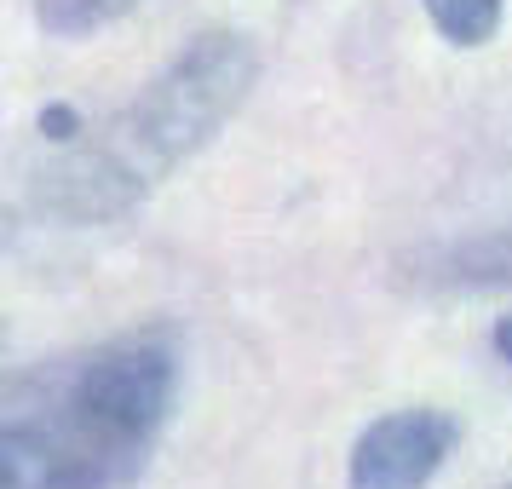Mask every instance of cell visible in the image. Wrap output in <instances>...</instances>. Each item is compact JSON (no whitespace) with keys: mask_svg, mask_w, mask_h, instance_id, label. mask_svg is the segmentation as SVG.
I'll return each instance as SVG.
<instances>
[{"mask_svg":"<svg viewBox=\"0 0 512 489\" xmlns=\"http://www.w3.org/2000/svg\"><path fill=\"white\" fill-rule=\"evenodd\" d=\"M173 403L162 340H104L18 374L0 403L6 489H121L139 478Z\"/></svg>","mask_w":512,"mask_h":489,"instance_id":"6da1fadb","label":"cell"},{"mask_svg":"<svg viewBox=\"0 0 512 489\" xmlns=\"http://www.w3.org/2000/svg\"><path fill=\"white\" fill-rule=\"evenodd\" d=\"M259 81V52L236 29L196 35L127 110L87 127L29 179V202L64 225H104L133 213L179 162H190L213 133L248 104Z\"/></svg>","mask_w":512,"mask_h":489,"instance_id":"7a4b0ae2","label":"cell"},{"mask_svg":"<svg viewBox=\"0 0 512 489\" xmlns=\"http://www.w3.org/2000/svg\"><path fill=\"white\" fill-rule=\"evenodd\" d=\"M461 438V426L443 409H397L380 415L351 443L346 489H426L449 461V449Z\"/></svg>","mask_w":512,"mask_h":489,"instance_id":"3957f363","label":"cell"},{"mask_svg":"<svg viewBox=\"0 0 512 489\" xmlns=\"http://www.w3.org/2000/svg\"><path fill=\"white\" fill-rule=\"evenodd\" d=\"M432 277L455 288H512V236H478L466 248H449Z\"/></svg>","mask_w":512,"mask_h":489,"instance_id":"277c9868","label":"cell"},{"mask_svg":"<svg viewBox=\"0 0 512 489\" xmlns=\"http://www.w3.org/2000/svg\"><path fill=\"white\" fill-rule=\"evenodd\" d=\"M420 6H426L432 29L449 47H484V41H495L501 12H507V0H420Z\"/></svg>","mask_w":512,"mask_h":489,"instance_id":"5b68a950","label":"cell"},{"mask_svg":"<svg viewBox=\"0 0 512 489\" xmlns=\"http://www.w3.org/2000/svg\"><path fill=\"white\" fill-rule=\"evenodd\" d=\"M81 133H87V121L75 116L70 104H47V110H41V139L47 144H75Z\"/></svg>","mask_w":512,"mask_h":489,"instance_id":"8992f818","label":"cell"},{"mask_svg":"<svg viewBox=\"0 0 512 489\" xmlns=\"http://www.w3.org/2000/svg\"><path fill=\"white\" fill-rule=\"evenodd\" d=\"M489 340H495V351H501V357H507V363H512V317H501V323H495V334H489Z\"/></svg>","mask_w":512,"mask_h":489,"instance_id":"52a82bcc","label":"cell"}]
</instances>
